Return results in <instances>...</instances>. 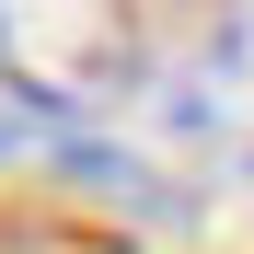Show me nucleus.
I'll use <instances>...</instances> for the list:
<instances>
[{
  "instance_id": "nucleus-1",
  "label": "nucleus",
  "mask_w": 254,
  "mask_h": 254,
  "mask_svg": "<svg viewBox=\"0 0 254 254\" xmlns=\"http://www.w3.org/2000/svg\"><path fill=\"white\" fill-rule=\"evenodd\" d=\"M0 81L35 116H104L139 81V0H0Z\"/></svg>"
}]
</instances>
